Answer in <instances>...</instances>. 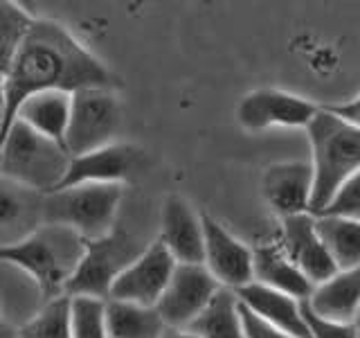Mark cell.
<instances>
[{
	"mask_svg": "<svg viewBox=\"0 0 360 338\" xmlns=\"http://www.w3.org/2000/svg\"><path fill=\"white\" fill-rule=\"evenodd\" d=\"M72 163L63 142L45 138L22 122H14L0 146V178L37 194L59 189Z\"/></svg>",
	"mask_w": 360,
	"mask_h": 338,
	"instance_id": "277c9868",
	"label": "cell"
},
{
	"mask_svg": "<svg viewBox=\"0 0 360 338\" xmlns=\"http://www.w3.org/2000/svg\"><path fill=\"white\" fill-rule=\"evenodd\" d=\"M149 244H140L124 225L115 223L106 237L86 244V255L79 264L75 277L68 284L65 296H86L108 300V293L115 277L138 257Z\"/></svg>",
	"mask_w": 360,
	"mask_h": 338,
	"instance_id": "8992f818",
	"label": "cell"
},
{
	"mask_svg": "<svg viewBox=\"0 0 360 338\" xmlns=\"http://www.w3.org/2000/svg\"><path fill=\"white\" fill-rule=\"evenodd\" d=\"M354 327H356V334H358V338H360V311H358L356 320H354Z\"/></svg>",
	"mask_w": 360,
	"mask_h": 338,
	"instance_id": "836d02e7",
	"label": "cell"
},
{
	"mask_svg": "<svg viewBox=\"0 0 360 338\" xmlns=\"http://www.w3.org/2000/svg\"><path fill=\"white\" fill-rule=\"evenodd\" d=\"M322 108L329 111L331 115L349 122L352 127L360 129V93L352 101H345V104H329V106H322Z\"/></svg>",
	"mask_w": 360,
	"mask_h": 338,
	"instance_id": "f546056e",
	"label": "cell"
},
{
	"mask_svg": "<svg viewBox=\"0 0 360 338\" xmlns=\"http://www.w3.org/2000/svg\"><path fill=\"white\" fill-rule=\"evenodd\" d=\"M202 221V266L221 289L236 291L252 282V248L225 228L223 223L200 214Z\"/></svg>",
	"mask_w": 360,
	"mask_h": 338,
	"instance_id": "8fae6325",
	"label": "cell"
},
{
	"mask_svg": "<svg viewBox=\"0 0 360 338\" xmlns=\"http://www.w3.org/2000/svg\"><path fill=\"white\" fill-rule=\"evenodd\" d=\"M70 101L72 93H63V90H48V93L34 95L20 104L16 122H22L45 138L63 142L68 118H70Z\"/></svg>",
	"mask_w": 360,
	"mask_h": 338,
	"instance_id": "ffe728a7",
	"label": "cell"
},
{
	"mask_svg": "<svg viewBox=\"0 0 360 338\" xmlns=\"http://www.w3.org/2000/svg\"><path fill=\"white\" fill-rule=\"evenodd\" d=\"M160 338H198V336L189 330H172V327H167Z\"/></svg>",
	"mask_w": 360,
	"mask_h": 338,
	"instance_id": "1f68e13d",
	"label": "cell"
},
{
	"mask_svg": "<svg viewBox=\"0 0 360 338\" xmlns=\"http://www.w3.org/2000/svg\"><path fill=\"white\" fill-rule=\"evenodd\" d=\"M174 268L176 259L155 239L115 277L108 300L138 304V307H155L174 275Z\"/></svg>",
	"mask_w": 360,
	"mask_h": 338,
	"instance_id": "9c48e42d",
	"label": "cell"
},
{
	"mask_svg": "<svg viewBox=\"0 0 360 338\" xmlns=\"http://www.w3.org/2000/svg\"><path fill=\"white\" fill-rule=\"evenodd\" d=\"M18 338H70V298L63 296L41 304L18 327Z\"/></svg>",
	"mask_w": 360,
	"mask_h": 338,
	"instance_id": "d4e9b609",
	"label": "cell"
},
{
	"mask_svg": "<svg viewBox=\"0 0 360 338\" xmlns=\"http://www.w3.org/2000/svg\"><path fill=\"white\" fill-rule=\"evenodd\" d=\"M262 194L281 219L309 212L313 194L311 163L288 161L266 167L262 176Z\"/></svg>",
	"mask_w": 360,
	"mask_h": 338,
	"instance_id": "9a60e30c",
	"label": "cell"
},
{
	"mask_svg": "<svg viewBox=\"0 0 360 338\" xmlns=\"http://www.w3.org/2000/svg\"><path fill=\"white\" fill-rule=\"evenodd\" d=\"M307 135L313 169L309 214H318L329 206L338 189L360 172V129L320 106L307 127Z\"/></svg>",
	"mask_w": 360,
	"mask_h": 338,
	"instance_id": "3957f363",
	"label": "cell"
},
{
	"mask_svg": "<svg viewBox=\"0 0 360 338\" xmlns=\"http://www.w3.org/2000/svg\"><path fill=\"white\" fill-rule=\"evenodd\" d=\"M239 311H241V323H243L245 338H295V336L277 330V327H273V325L264 323L262 318H257V315L252 311H248L241 302H239Z\"/></svg>",
	"mask_w": 360,
	"mask_h": 338,
	"instance_id": "f1b7e54d",
	"label": "cell"
},
{
	"mask_svg": "<svg viewBox=\"0 0 360 338\" xmlns=\"http://www.w3.org/2000/svg\"><path fill=\"white\" fill-rule=\"evenodd\" d=\"M86 239L63 225L43 223L25 242L0 251V264L25 273L45 302L63 298L86 255Z\"/></svg>",
	"mask_w": 360,
	"mask_h": 338,
	"instance_id": "7a4b0ae2",
	"label": "cell"
},
{
	"mask_svg": "<svg viewBox=\"0 0 360 338\" xmlns=\"http://www.w3.org/2000/svg\"><path fill=\"white\" fill-rule=\"evenodd\" d=\"M106 330L108 338H160L167 327L155 307L106 300Z\"/></svg>",
	"mask_w": 360,
	"mask_h": 338,
	"instance_id": "7402d4cb",
	"label": "cell"
},
{
	"mask_svg": "<svg viewBox=\"0 0 360 338\" xmlns=\"http://www.w3.org/2000/svg\"><path fill=\"white\" fill-rule=\"evenodd\" d=\"M124 185H72L45 194L43 223L63 225L86 242L106 237L117 223Z\"/></svg>",
	"mask_w": 360,
	"mask_h": 338,
	"instance_id": "5b68a950",
	"label": "cell"
},
{
	"mask_svg": "<svg viewBox=\"0 0 360 338\" xmlns=\"http://www.w3.org/2000/svg\"><path fill=\"white\" fill-rule=\"evenodd\" d=\"M318 232L324 251L329 253L338 270L360 266V221L335 217V214H315Z\"/></svg>",
	"mask_w": 360,
	"mask_h": 338,
	"instance_id": "44dd1931",
	"label": "cell"
},
{
	"mask_svg": "<svg viewBox=\"0 0 360 338\" xmlns=\"http://www.w3.org/2000/svg\"><path fill=\"white\" fill-rule=\"evenodd\" d=\"M234 296L248 311H252L264 323L273 325L277 330L295 338H311L309 327L302 318L300 300L286 296V293H279L275 289H268L264 284H257V282H250V284L236 289Z\"/></svg>",
	"mask_w": 360,
	"mask_h": 338,
	"instance_id": "e0dca14e",
	"label": "cell"
},
{
	"mask_svg": "<svg viewBox=\"0 0 360 338\" xmlns=\"http://www.w3.org/2000/svg\"><path fill=\"white\" fill-rule=\"evenodd\" d=\"M320 111L318 104L297 97L279 88H257L252 93L243 95L236 106V120L241 129L259 133L273 127L288 129H307L315 113Z\"/></svg>",
	"mask_w": 360,
	"mask_h": 338,
	"instance_id": "30bf717a",
	"label": "cell"
},
{
	"mask_svg": "<svg viewBox=\"0 0 360 338\" xmlns=\"http://www.w3.org/2000/svg\"><path fill=\"white\" fill-rule=\"evenodd\" d=\"M277 246L313 287L322 284L338 273V266L324 251L320 237L315 232V219L309 212L281 219Z\"/></svg>",
	"mask_w": 360,
	"mask_h": 338,
	"instance_id": "4fadbf2b",
	"label": "cell"
},
{
	"mask_svg": "<svg viewBox=\"0 0 360 338\" xmlns=\"http://www.w3.org/2000/svg\"><path fill=\"white\" fill-rule=\"evenodd\" d=\"M144 167V151L131 142H112L90 154L72 158L70 169L63 178V187L72 185H127L129 180ZM56 192V189H54Z\"/></svg>",
	"mask_w": 360,
	"mask_h": 338,
	"instance_id": "7c38bea8",
	"label": "cell"
},
{
	"mask_svg": "<svg viewBox=\"0 0 360 338\" xmlns=\"http://www.w3.org/2000/svg\"><path fill=\"white\" fill-rule=\"evenodd\" d=\"M70 338H108L106 300L86 296L70 298Z\"/></svg>",
	"mask_w": 360,
	"mask_h": 338,
	"instance_id": "484cf974",
	"label": "cell"
},
{
	"mask_svg": "<svg viewBox=\"0 0 360 338\" xmlns=\"http://www.w3.org/2000/svg\"><path fill=\"white\" fill-rule=\"evenodd\" d=\"M302 307V318L309 327L311 338H358L356 327L354 325H342V323H331V320H322L315 313L309 311L307 302H300Z\"/></svg>",
	"mask_w": 360,
	"mask_h": 338,
	"instance_id": "83f0119b",
	"label": "cell"
},
{
	"mask_svg": "<svg viewBox=\"0 0 360 338\" xmlns=\"http://www.w3.org/2000/svg\"><path fill=\"white\" fill-rule=\"evenodd\" d=\"M3 133H5V97H3V88H0V144H3Z\"/></svg>",
	"mask_w": 360,
	"mask_h": 338,
	"instance_id": "d6a6232c",
	"label": "cell"
},
{
	"mask_svg": "<svg viewBox=\"0 0 360 338\" xmlns=\"http://www.w3.org/2000/svg\"><path fill=\"white\" fill-rule=\"evenodd\" d=\"M318 214H335V217H347L360 221V172H356L347 183L338 189L331 203ZM315 217V214H313Z\"/></svg>",
	"mask_w": 360,
	"mask_h": 338,
	"instance_id": "4316f807",
	"label": "cell"
},
{
	"mask_svg": "<svg viewBox=\"0 0 360 338\" xmlns=\"http://www.w3.org/2000/svg\"><path fill=\"white\" fill-rule=\"evenodd\" d=\"M122 127V104L112 88H82L72 93L63 146L72 158L115 142Z\"/></svg>",
	"mask_w": 360,
	"mask_h": 338,
	"instance_id": "52a82bcc",
	"label": "cell"
},
{
	"mask_svg": "<svg viewBox=\"0 0 360 338\" xmlns=\"http://www.w3.org/2000/svg\"><path fill=\"white\" fill-rule=\"evenodd\" d=\"M34 18L25 7L9 0H0V82L7 75L18 48L34 25Z\"/></svg>",
	"mask_w": 360,
	"mask_h": 338,
	"instance_id": "cb8c5ba5",
	"label": "cell"
},
{
	"mask_svg": "<svg viewBox=\"0 0 360 338\" xmlns=\"http://www.w3.org/2000/svg\"><path fill=\"white\" fill-rule=\"evenodd\" d=\"M158 242L176 264H202V221L185 196L169 194L165 199Z\"/></svg>",
	"mask_w": 360,
	"mask_h": 338,
	"instance_id": "5bb4252c",
	"label": "cell"
},
{
	"mask_svg": "<svg viewBox=\"0 0 360 338\" xmlns=\"http://www.w3.org/2000/svg\"><path fill=\"white\" fill-rule=\"evenodd\" d=\"M0 338H18V327L7 320V313L0 307Z\"/></svg>",
	"mask_w": 360,
	"mask_h": 338,
	"instance_id": "4dcf8cb0",
	"label": "cell"
},
{
	"mask_svg": "<svg viewBox=\"0 0 360 338\" xmlns=\"http://www.w3.org/2000/svg\"><path fill=\"white\" fill-rule=\"evenodd\" d=\"M43 194L0 178V251L25 242L43 225Z\"/></svg>",
	"mask_w": 360,
	"mask_h": 338,
	"instance_id": "2e32d148",
	"label": "cell"
},
{
	"mask_svg": "<svg viewBox=\"0 0 360 338\" xmlns=\"http://www.w3.org/2000/svg\"><path fill=\"white\" fill-rule=\"evenodd\" d=\"M252 282L275 289L295 300H307L313 291V284L300 273V268L281 253L277 242L262 244L252 248Z\"/></svg>",
	"mask_w": 360,
	"mask_h": 338,
	"instance_id": "d6986e66",
	"label": "cell"
},
{
	"mask_svg": "<svg viewBox=\"0 0 360 338\" xmlns=\"http://www.w3.org/2000/svg\"><path fill=\"white\" fill-rule=\"evenodd\" d=\"M198 338H245L239 300L234 291L219 289L198 318L187 327Z\"/></svg>",
	"mask_w": 360,
	"mask_h": 338,
	"instance_id": "603a6c76",
	"label": "cell"
},
{
	"mask_svg": "<svg viewBox=\"0 0 360 338\" xmlns=\"http://www.w3.org/2000/svg\"><path fill=\"white\" fill-rule=\"evenodd\" d=\"M99 86L112 88V75L106 63L59 20L37 18L0 82L5 97L3 142L25 99L48 90L77 93Z\"/></svg>",
	"mask_w": 360,
	"mask_h": 338,
	"instance_id": "6da1fadb",
	"label": "cell"
},
{
	"mask_svg": "<svg viewBox=\"0 0 360 338\" xmlns=\"http://www.w3.org/2000/svg\"><path fill=\"white\" fill-rule=\"evenodd\" d=\"M304 302L309 311L322 320L354 325L360 311V266L338 270L322 284L313 287L311 296Z\"/></svg>",
	"mask_w": 360,
	"mask_h": 338,
	"instance_id": "ac0fdd59",
	"label": "cell"
},
{
	"mask_svg": "<svg viewBox=\"0 0 360 338\" xmlns=\"http://www.w3.org/2000/svg\"><path fill=\"white\" fill-rule=\"evenodd\" d=\"M219 282L202 264H176L165 293L155 304L165 327L187 330L219 293Z\"/></svg>",
	"mask_w": 360,
	"mask_h": 338,
	"instance_id": "ba28073f",
	"label": "cell"
}]
</instances>
